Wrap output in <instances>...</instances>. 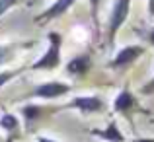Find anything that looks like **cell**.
Masks as SVG:
<instances>
[{
	"label": "cell",
	"instance_id": "1",
	"mask_svg": "<svg viewBox=\"0 0 154 142\" xmlns=\"http://www.w3.org/2000/svg\"><path fill=\"white\" fill-rule=\"evenodd\" d=\"M60 62H63V35L59 31H49L45 51L29 64V70L53 72L60 66Z\"/></svg>",
	"mask_w": 154,
	"mask_h": 142
},
{
	"label": "cell",
	"instance_id": "2",
	"mask_svg": "<svg viewBox=\"0 0 154 142\" xmlns=\"http://www.w3.org/2000/svg\"><path fill=\"white\" fill-rule=\"evenodd\" d=\"M72 92V86L60 80H49V82H41L27 94V97H35V99H45V101H55L59 97H64Z\"/></svg>",
	"mask_w": 154,
	"mask_h": 142
},
{
	"label": "cell",
	"instance_id": "3",
	"mask_svg": "<svg viewBox=\"0 0 154 142\" xmlns=\"http://www.w3.org/2000/svg\"><path fill=\"white\" fill-rule=\"evenodd\" d=\"M129 8H131V0H115L113 10H111V16H109L107 45H113L117 31H119V27L125 23V20H127V16H129Z\"/></svg>",
	"mask_w": 154,
	"mask_h": 142
},
{
	"label": "cell",
	"instance_id": "4",
	"mask_svg": "<svg viewBox=\"0 0 154 142\" xmlns=\"http://www.w3.org/2000/svg\"><path fill=\"white\" fill-rule=\"evenodd\" d=\"M103 107H105L103 99L98 95H76L60 109H74V111H80L84 115H90V113L103 111Z\"/></svg>",
	"mask_w": 154,
	"mask_h": 142
},
{
	"label": "cell",
	"instance_id": "5",
	"mask_svg": "<svg viewBox=\"0 0 154 142\" xmlns=\"http://www.w3.org/2000/svg\"><path fill=\"white\" fill-rule=\"evenodd\" d=\"M57 111H60V107H45V105H39V103H27L20 109V115H22L26 127L29 128L33 123H37L43 117L53 115V113H57Z\"/></svg>",
	"mask_w": 154,
	"mask_h": 142
},
{
	"label": "cell",
	"instance_id": "6",
	"mask_svg": "<svg viewBox=\"0 0 154 142\" xmlns=\"http://www.w3.org/2000/svg\"><path fill=\"white\" fill-rule=\"evenodd\" d=\"M74 4H76V0H55L49 8H45L43 12H39V14L35 16V23H49L53 20L64 16Z\"/></svg>",
	"mask_w": 154,
	"mask_h": 142
},
{
	"label": "cell",
	"instance_id": "7",
	"mask_svg": "<svg viewBox=\"0 0 154 142\" xmlns=\"http://www.w3.org/2000/svg\"><path fill=\"white\" fill-rule=\"evenodd\" d=\"M90 68H92L90 55H76L64 64V72H66L68 76H76V78L86 76L88 72H90Z\"/></svg>",
	"mask_w": 154,
	"mask_h": 142
},
{
	"label": "cell",
	"instance_id": "8",
	"mask_svg": "<svg viewBox=\"0 0 154 142\" xmlns=\"http://www.w3.org/2000/svg\"><path fill=\"white\" fill-rule=\"evenodd\" d=\"M143 53H144L143 47H135V45L125 47V49H121V51L113 56V60L109 62V66H111V68H123V66H127V64L135 62Z\"/></svg>",
	"mask_w": 154,
	"mask_h": 142
},
{
	"label": "cell",
	"instance_id": "9",
	"mask_svg": "<svg viewBox=\"0 0 154 142\" xmlns=\"http://www.w3.org/2000/svg\"><path fill=\"white\" fill-rule=\"evenodd\" d=\"M90 134L98 136V138H102L105 142H125V134L119 131L115 121H109L105 128H92Z\"/></svg>",
	"mask_w": 154,
	"mask_h": 142
},
{
	"label": "cell",
	"instance_id": "10",
	"mask_svg": "<svg viewBox=\"0 0 154 142\" xmlns=\"http://www.w3.org/2000/svg\"><path fill=\"white\" fill-rule=\"evenodd\" d=\"M0 128H2V131L6 132L8 136H12V138H16V134L20 136V128H22V121H20V117L16 115V113L4 111L2 115H0ZM12 138H10V142H12Z\"/></svg>",
	"mask_w": 154,
	"mask_h": 142
},
{
	"label": "cell",
	"instance_id": "11",
	"mask_svg": "<svg viewBox=\"0 0 154 142\" xmlns=\"http://www.w3.org/2000/svg\"><path fill=\"white\" fill-rule=\"evenodd\" d=\"M135 105H137V99H135V95L131 94L129 88H123V90L117 94L115 101H113V109H115L117 113H129Z\"/></svg>",
	"mask_w": 154,
	"mask_h": 142
},
{
	"label": "cell",
	"instance_id": "12",
	"mask_svg": "<svg viewBox=\"0 0 154 142\" xmlns=\"http://www.w3.org/2000/svg\"><path fill=\"white\" fill-rule=\"evenodd\" d=\"M29 45H20V43H0V66L8 64L16 56V53H20V49H27Z\"/></svg>",
	"mask_w": 154,
	"mask_h": 142
},
{
	"label": "cell",
	"instance_id": "13",
	"mask_svg": "<svg viewBox=\"0 0 154 142\" xmlns=\"http://www.w3.org/2000/svg\"><path fill=\"white\" fill-rule=\"evenodd\" d=\"M26 68H14V70H0V90L6 86L8 82H12L14 78H18Z\"/></svg>",
	"mask_w": 154,
	"mask_h": 142
},
{
	"label": "cell",
	"instance_id": "14",
	"mask_svg": "<svg viewBox=\"0 0 154 142\" xmlns=\"http://www.w3.org/2000/svg\"><path fill=\"white\" fill-rule=\"evenodd\" d=\"M22 2H23V0H0V18H2V16H6L12 8L20 6Z\"/></svg>",
	"mask_w": 154,
	"mask_h": 142
},
{
	"label": "cell",
	"instance_id": "15",
	"mask_svg": "<svg viewBox=\"0 0 154 142\" xmlns=\"http://www.w3.org/2000/svg\"><path fill=\"white\" fill-rule=\"evenodd\" d=\"M90 4V14H92V22L98 23V8H100V0H88Z\"/></svg>",
	"mask_w": 154,
	"mask_h": 142
},
{
	"label": "cell",
	"instance_id": "16",
	"mask_svg": "<svg viewBox=\"0 0 154 142\" xmlns=\"http://www.w3.org/2000/svg\"><path fill=\"white\" fill-rule=\"evenodd\" d=\"M35 142H63V140H57V138H51V136L39 134V136H35Z\"/></svg>",
	"mask_w": 154,
	"mask_h": 142
},
{
	"label": "cell",
	"instance_id": "17",
	"mask_svg": "<svg viewBox=\"0 0 154 142\" xmlns=\"http://www.w3.org/2000/svg\"><path fill=\"white\" fill-rule=\"evenodd\" d=\"M150 92H154V80L150 84H146V86L143 88V94H150Z\"/></svg>",
	"mask_w": 154,
	"mask_h": 142
},
{
	"label": "cell",
	"instance_id": "18",
	"mask_svg": "<svg viewBox=\"0 0 154 142\" xmlns=\"http://www.w3.org/2000/svg\"><path fill=\"white\" fill-rule=\"evenodd\" d=\"M133 142H154V138H135Z\"/></svg>",
	"mask_w": 154,
	"mask_h": 142
},
{
	"label": "cell",
	"instance_id": "19",
	"mask_svg": "<svg viewBox=\"0 0 154 142\" xmlns=\"http://www.w3.org/2000/svg\"><path fill=\"white\" fill-rule=\"evenodd\" d=\"M148 39H150V43H152V45H154V29L150 31V35H148Z\"/></svg>",
	"mask_w": 154,
	"mask_h": 142
},
{
	"label": "cell",
	"instance_id": "20",
	"mask_svg": "<svg viewBox=\"0 0 154 142\" xmlns=\"http://www.w3.org/2000/svg\"><path fill=\"white\" fill-rule=\"evenodd\" d=\"M150 12L154 14V0H150Z\"/></svg>",
	"mask_w": 154,
	"mask_h": 142
}]
</instances>
